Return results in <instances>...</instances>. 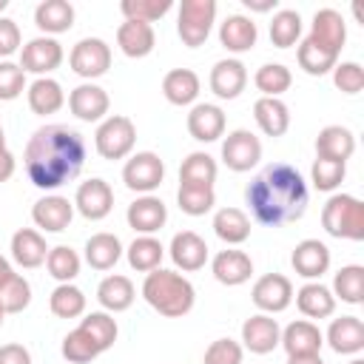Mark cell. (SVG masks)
<instances>
[{
  "mask_svg": "<svg viewBox=\"0 0 364 364\" xmlns=\"http://www.w3.org/2000/svg\"><path fill=\"white\" fill-rule=\"evenodd\" d=\"M63 355H65L71 364H88V361H94V358L100 355V350H97V344L88 338V333H82V330L77 327V330H71V333L63 338Z\"/></svg>",
  "mask_w": 364,
  "mask_h": 364,
  "instance_id": "cell-49",
  "label": "cell"
},
{
  "mask_svg": "<svg viewBox=\"0 0 364 364\" xmlns=\"http://www.w3.org/2000/svg\"><path fill=\"white\" fill-rule=\"evenodd\" d=\"M34 23L46 34H63L74 26V6L68 0H43L34 9Z\"/></svg>",
  "mask_w": 364,
  "mask_h": 364,
  "instance_id": "cell-31",
  "label": "cell"
},
{
  "mask_svg": "<svg viewBox=\"0 0 364 364\" xmlns=\"http://www.w3.org/2000/svg\"><path fill=\"white\" fill-rule=\"evenodd\" d=\"M154 43H156V34H154V26L151 23H142V20H125L119 28H117V46L122 48L125 57H148L154 51Z\"/></svg>",
  "mask_w": 364,
  "mask_h": 364,
  "instance_id": "cell-21",
  "label": "cell"
},
{
  "mask_svg": "<svg viewBox=\"0 0 364 364\" xmlns=\"http://www.w3.org/2000/svg\"><path fill=\"white\" fill-rule=\"evenodd\" d=\"M26 94H28V108H31L34 114H40V117L60 111L63 102H65L63 85H60L57 80H51V77H37V80L28 85Z\"/></svg>",
  "mask_w": 364,
  "mask_h": 364,
  "instance_id": "cell-34",
  "label": "cell"
},
{
  "mask_svg": "<svg viewBox=\"0 0 364 364\" xmlns=\"http://www.w3.org/2000/svg\"><path fill=\"white\" fill-rule=\"evenodd\" d=\"M28 301H31V284L23 276L11 273L0 284V310L3 313H23L28 307Z\"/></svg>",
  "mask_w": 364,
  "mask_h": 364,
  "instance_id": "cell-47",
  "label": "cell"
},
{
  "mask_svg": "<svg viewBox=\"0 0 364 364\" xmlns=\"http://www.w3.org/2000/svg\"><path fill=\"white\" fill-rule=\"evenodd\" d=\"M344 173H347V165L344 162H333V159H321V156H316L313 171H310L313 185L318 191H336L344 182Z\"/></svg>",
  "mask_w": 364,
  "mask_h": 364,
  "instance_id": "cell-50",
  "label": "cell"
},
{
  "mask_svg": "<svg viewBox=\"0 0 364 364\" xmlns=\"http://www.w3.org/2000/svg\"><path fill=\"white\" fill-rule=\"evenodd\" d=\"M253 82H256V88L262 91V97H279V94H284V91L290 88L293 74H290V68L282 65V63H264V65L256 71Z\"/></svg>",
  "mask_w": 364,
  "mask_h": 364,
  "instance_id": "cell-43",
  "label": "cell"
},
{
  "mask_svg": "<svg viewBox=\"0 0 364 364\" xmlns=\"http://www.w3.org/2000/svg\"><path fill=\"white\" fill-rule=\"evenodd\" d=\"M245 199L256 222L267 228H279L304 216L310 193H307L304 176L293 165L270 162L250 179V185L245 188Z\"/></svg>",
  "mask_w": 364,
  "mask_h": 364,
  "instance_id": "cell-2",
  "label": "cell"
},
{
  "mask_svg": "<svg viewBox=\"0 0 364 364\" xmlns=\"http://www.w3.org/2000/svg\"><path fill=\"white\" fill-rule=\"evenodd\" d=\"M26 88V71L17 65V63H0V100L9 102V100H17Z\"/></svg>",
  "mask_w": 364,
  "mask_h": 364,
  "instance_id": "cell-51",
  "label": "cell"
},
{
  "mask_svg": "<svg viewBox=\"0 0 364 364\" xmlns=\"http://www.w3.org/2000/svg\"><path fill=\"white\" fill-rule=\"evenodd\" d=\"M171 0H122L119 11L125 14V20H142V23H154L159 17H165L171 11Z\"/></svg>",
  "mask_w": 364,
  "mask_h": 364,
  "instance_id": "cell-48",
  "label": "cell"
},
{
  "mask_svg": "<svg viewBox=\"0 0 364 364\" xmlns=\"http://www.w3.org/2000/svg\"><path fill=\"white\" fill-rule=\"evenodd\" d=\"M0 364H31V355L23 344H3L0 347Z\"/></svg>",
  "mask_w": 364,
  "mask_h": 364,
  "instance_id": "cell-55",
  "label": "cell"
},
{
  "mask_svg": "<svg viewBox=\"0 0 364 364\" xmlns=\"http://www.w3.org/2000/svg\"><path fill=\"white\" fill-rule=\"evenodd\" d=\"M310 40L318 43L321 48L327 51H341L344 48V40H347V26H344V17L336 11V9H318L313 14V28H310Z\"/></svg>",
  "mask_w": 364,
  "mask_h": 364,
  "instance_id": "cell-18",
  "label": "cell"
},
{
  "mask_svg": "<svg viewBox=\"0 0 364 364\" xmlns=\"http://www.w3.org/2000/svg\"><path fill=\"white\" fill-rule=\"evenodd\" d=\"M3 316H6V313H3V310H0V324H3Z\"/></svg>",
  "mask_w": 364,
  "mask_h": 364,
  "instance_id": "cell-63",
  "label": "cell"
},
{
  "mask_svg": "<svg viewBox=\"0 0 364 364\" xmlns=\"http://www.w3.org/2000/svg\"><path fill=\"white\" fill-rule=\"evenodd\" d=\"M134 142H136V128L122 114L105 117L94 134V145L102 159H125L134 151Z\"/></svg>",
  "mask_w": 364,
  "mask_h": 364,
  "instance_id": "cell-5",
  "label": "cell"
},
{
  "mask_svg": "<svg viewBox=\"0 0 364 364\" xmlns=\"http://www.w3.org/2000/svg\"><path fill=\"white\" fill-rule=\"evenodd\" d=\"M162 176H165V165L162 159L154 154V151H139L134 154L125 168H122V182L136 191V193H151L162 185Z\"/></svg>",
  "mask_w": 364,
  "mask_h": 364,
  "instance_id": "cell-8",
  "label": "cell"
},
{
  "mask_svg": "<svg viewBox=\"0 0 364 364\" xmlns=\"http://www.w3.org/2000/svg\"><path fill=\"white\" fill-rule=\"evenodd\" d=\"M122 256V245L114 233H94L85 242V262L94 270H111Z\"/></svg>",
  "mask_w": 364,
  "mask_h": 364,
  "instance_id": "cell-35",
  "label": "cell"
},
{
  "mask_svg": "<svg viewBox=\"0 0 364 364\" xmlns=\"http://www.w3.org/2000/svg\"><path fill=\"white\" fill-rule=\"evenodd\" d=\"M350 364H364V361H361V358H353V361H350Z\"/></svg>",
  "mask_w": 364,
  "mask_h": 364,
  "instance_id": "cell-62",
  "label": "cell"
},
{
  "mask_svg": "<svg viewBox=\"0 0 364 364\" xmlns=\"http://www.w3.org/2000/svg\"><path fill=\"white\" fill-rule=\"evenodd\" d=\"M296 57H299V65H301L307 74H313V77H321V74L333 71V68H336V63H338V54H336V51L321 48V46H318V43H313L310 37L299 46Z\"/></svg>",
  "mask_w": 364,
  "mask_h": 364,
  "instance_id": "cell-40",
  "label": "cell"
},
{
  "mask_svg": "<svg viewBox=\"0 0 364 364\" xmlns=\"http://www.w3.org/2000/svg\"><path fill=\"white\" fill-rule=\"evenodd\" d=\"M213 233L228 245H242L250 236V219L239 208H222L213 216Z\"/></svg>",
  "mask_w": 364,
  "mask_h": 364,
  "instance_id": "cell-36",
  "label": "cell"
},
{
  "mask_svg": "<svg viewBox=\"0 0 364 364\" xmlns=\"http://www.w3.org/2000/svg\"><path fill=\"white\" fill-rule=\"evenodd\" d=\"M171 259H173V264L176 267H182V270H199V267H205V262H208V245H205V239L199 236V233H193V230H179L173 239H171Z\"/></svg>",
  "mask_w": 364,
  "mask_h": 364,
  "instance_id": "cell-24",
  "label": "cell"
},
{
  "mask_svg": "<svg viewBox=\"0 0 364 364\" xmlns=\"http://www.w3.org/2000/svg\"><path fill=\"white\" fill-rule=\"evenodd\" d=\"M247 85V71L239 60H219L210 68V91L219 100H236Z\"/></svg>",
  "mask_w": 364,
  "mask_h": 364,
  "instance_id": "cell-22",
  "label": "cell"
},
{
  "mask_svg": "<svg viewBox=\"0 0 364 364\" xmlns=\"http://www.w3.org/2000/svg\"><path fill=\"white\" fill-rule=\"evenodd\" d=\"M327 344L333 347V353L338 355H353L364 350V324L358 316H341L333 318L330 330H327Z\"/></svg>",
  "mask_w": 364,
  "mask_h": 364,
  "instance_id": "cell-20",
  "label": "cell"
},
{
  "mask_svg": "<svg viewBox=\"0 0 364 364\" xmlns=\"http://www.w3.org/2000/svg\"><path fill=\"white\" fill-rule=\"evenodd\" d=\"M68 63H71V71L85 80L102 77L111 68V46L100 37H85L71 48Z\"/></svg>",
  "mask_w": 364,
  "mask_h": 364,
  "instance_id": "cell-7",
  "label": "cell"
},
{
  "mask_svg": "<svg viewBox=\"0 0 364 364\" xmlns=\"http://www.w3.org/2000/svg\"><path fill=\"white\" fill-rule=\"evenodd\" d=\"M80 330L88 333V338L97 344L100 353H105V350L114 347V341H117V321H114L108 313H88V316L80 321Z\"/></svg>",
  "mask_w": 364,
  "mask_h": 364,
  "instance_id": "cell-46",
  "label": "cell"
},
{
  "mask_svg": "<svg viewBox=\"0 0 364 364\" xmlns=\"http://www.w3.org/2000/svg\"><path fill=\"white\" fill-rule=\"evenodd\" d=\"M108 105H111V100H108L105 88H100V85H94V82H82V85H77V88L68 94V108H71V114H74L77 119H85V122L102 119V117L108 114Z\"/></svg>",
  "mask_w": 364,
  "mask_h": 364,
  "instance_id": "cell-15",
  "label": "cell"
},
{
  "mask_svg": "<svg viewBox=\"0 0 364 364\" xmlns=\"http://www.w3.org/2000/svg\"><path fill=\"white\" fill-rule=\"evenodd\" d=\"M20 48V26L11 17H0V57H9Z\"/></svg>",
  "mask_w": 364,
  "mask_h": 364,
  "instance_id": "cell-54",
  "label": "cell"
},
{
  "mask_svg": "<svg viewBox=\"0 0 364 364\" xmlns=\"http://www.w3.org/2000/svg\"><path fill=\"white\" fill-rule=\"evenodd\" d=\"M31 219L37 228H43L46 233H60L71 225L74 219V205L65 199V196H43L34 202L31 208Z\"/></svg>",
  "mask_w": 364,
  "mask_h": 364,
  "instance_id": "cell-16",
  "label": "cell"
},
{
  "mask_svg": "<svg viewBox=\"0 0 364 364\" xmlns=\"http://www.w3.org/2000/svg\"><path fill=\"white\" fill-rule=\"evenodd\" d=\"M256 37H259V28L250 17L245 14H230L225 17V23L219 26V43L233 51V54H242V51H250L256 46Z\"/></svg>",
  "mask_w": 364,
  "mask_h": 364,
  "instance_id": "cell-25",
  "label": "cell"
},
{
  "mask_svg": "<svg viewBox=\"0 0 364 364\" xmlns=\"http://www.w3.org/2000/svg\"><path fill=\"white\" fill-rule=\"evenodd\" d=\"M176 202H179L182 213H188V216H205L216 205V193H213V188H205V185H179Z\"/></svg>",
  "mask_w": 364,
  "mask_h": 364,
  "instance_id": "cell-44",
  "label": "cell"
},
{
  "mask_svg": "<svg viewBox=\"0 0 364 364\" xmlns=\"http://www.w3.org/2000/svg\"><path fill=\"white\" fill-rule=\"evenodd\" d=\"M245 6L253 11H270V9H276V0H245Z\"/></svg>",
  "mask_w": 364,
  "mask_h": 364,
  "instance_id": "cell-58",
  "label": "cell"
},
{
  "mask_svg": "<svg viewBox=\"0 0 364 364\" xmlns=\"http://www.w3.org/2000/svg\"><path fill=\"white\" fill-rule=\"evenodd\" d=\"M301 37V17L293 9H282L270 20V43L276 48H290Z\"/></svg>",
  "mask_w": 364,
  "mask_h": 364,
  "instance_id": "cell-42",
  "label": "cell"
},
{
  "mask_svg": "<svg viewBox=\"0 0 364 364\" xmlns=\"http://www.w3.org/2000/svg\"><path fill=\"white\" fill-rule=\"evenodd\" d=\"M6 6H9V0H0V11H3V9H6Z\"/></svg>",
  "mask_w": 364,
  "mask_h": 364,
  "instance_id": "cell-61",
  "label": "cell"
},
{
  "mask_svg": "<svg viewBox=\"0 0 364 364\" xmlns=\"http://www.w3.org/2000/svg\"><path fill=\"white\" fill-rule=\"evenodd\" d=\"M333 82L344 94H358L364 88V68L358 63H336L333 68Z\"/></svg>",
  "mask_w": 364,
  "mask_h": 364,
  "instance_id": "cell-53",
  "label": "cell"
},
{
  "mask_svg": "<svg viewBox=\"0 0 364 364\" xmlns=\"http://www.w3.org/2000/svg\"><path fill=\"white\" fill-rule=\"evenodd\" d=\"M74 208H77L85 219H91V222L105 219V216L111 213V208H114V191H111V185H108L105 179H100V176L82 182V185L77 188Z\"/></svg>",
  "mask_w": 364,
  "mask_h": 364,
  "instance_id": "cell-11",
  "label": "cell"
},
{
  "mask_svg": "<svg viewBox=\"0 0 364 364\" xmlns=\"http://www.w3.org/2000/svg\"><path fill=\"white\" fill-rule=\"evenodd\" d=\"M48 307L57 318H77L85 313V293L80 287H74L71 282L68 284H57L51 299H48Z\"/></svg>",
  "mask_w": 364,
  "mask_h": 364,
  "instance_id": "cell-41",
  "label": "cell"
},
{
  "mask_svg": "<svg viewBox=\"0 0 364 364\" xmlns=\"http://www.w3.org/2000/svg\"><path fill=\"white\" fill-rule=\"evenodd\" d=\"M11 173H14V154L3 145V148H0V182L11 179Z\"/></svg>",
  "mask_w": 364,
  "mask_h": 364,
  "instance_id": "cell-56",
  "label": "cell"
},
{
  "mask_svg": "<svg viewBox=\"0 0 364 364\" xmlns=\"http://www.w3.org/2000/svg\"><path fill=\"white\" fill-rule=\"evenodd\" d=\"M216 182V162L210 154H202V151H193L185 156L182 168H179V185H205V188H213Z\"/></svg>",
  "mask_w": 364,
  "mask_h": 364,
  "instance_id": "cell-37",
  "label": "cell"
},
{
  "mask_svg": "<svg viewBox=\"0 0 364 364\" xmlns=\"http://www.w3.org/2000/svg\"><path fill=\"white\" fill-rule=\"evenodd\" d=\"M279 344L287 350V355H313V353L321 350L324 336H321V330L313 321L299 318V321H293V324H287L282 330Z\"/></svg>",
  "mask_w": 364,
  "mask_h": 364,
  "instance_id": "cell-19",
  "label": "cell"
},
{
  "mask_svg": "<svg viewBox=\"0 0 364 364\" xmlns=\"http://www.w3.org/2000/svg\"><path fill=\"white\" fill-rule=\"evenodd\" d=\"M142 296L145 301L165 318H182L193 310V301H196V290L193 284L182 276V273H173V270H151L142 282Z\"/></svg>",
  "mask_w": 364,
  "mask_h": 364,
  "instance_id": "cell-3",
  "label": "cell"
},
{
  "mask_svg": "<svg viewBox=\"0 0 364 364\" xmlns=\"http://www.w3.org/2000/svg\"><path fill=\"white\" fill-rule=\"evenodd\" d=\"M355 151V136L350 128L344 125H327L318 131L316 136V154L321 159H333V162H347Z\"/></svg>",
  "mask_w": 364,
  "mask_h": 364,
  "instance_id": "cell-26",
  "label": "cell"
},
{
  "mask_svg": "<svg viewBox=\"0 0 364 364\" xmlns=\"http://www.w3.org/2000/svg\"><path fill=\"white\" fill-rule=\"evenodd\" d=\"M63 63V46L54 40V37H34L23 46V54H20V68L23 71H31V74H48L54 68H60Z\"/></svg>",
  "mask_w": 364,
  "mask_h": 364,
  "instance_id": "cell-12",
  "label": "cell"
},
{
  "mask_svg": "<svg viewBox=\"0 0 364 364\" xmlns=\"http://www.w3.org/2000/svg\"><path fill=\"white\" fill-rule=\"evenodd\" d=\"M250 299L262 313H282L293 301V284L282 273H267L253 284Z\"/></svg>",
  "mask_w": 364,
  "mask_h": 364,
  "instance_id": "cell-10",
  "label": "cell"
},
{
  "mask_svg": "<svg viewBox=\"0 0 364 364\" xmlns=\"http://www.w3.org/2000/svg\"><path fill=\"white\" fill-rule=\"evenodd\" d=\"M28 179L43 188L54 191L71 182L85 165V139L80 131L68 125H43L31 134L23 151Z\"/></svg>",
  "mask_w": 364,
  "mask_h": 364,
  "instance_id": "cell-1",
  "label": "cell"
},
{
  "mask_svg": "<svg viewBox=\"0 0 364 364\" xmlns=\"http://www.w3.org/2000/svg\"><path fill=\"white\" fill-rule=\"evenodd\" d=\"M253 117L267 136H282L290 128V108L279 97H259L253 102Z\"/></svg>",
  "mask_w": 364,
  "mask_h": 364,
  "instance_id": "cell-29",
  "label": "cell"
},
{
  "mask_svg": "<svg viewBox=\"0 0 364 364\" xmlns=\"http://www.w3.org/2000/svg\"><path fill=\"white\" fill-rule=\"evenodd\" d=\"M162 94L171 105H191L199 97V77L191 68H173L162 80Z\"/></svg>",
  "mask_w": 364,
  "mask_h": 364,
  "instance_id": "cell-32",
  "label": "cell"
},
{
  "mask_svg": "<svg viewBox=\"0 0 364 364\" xmlns=\"http://www.w3.org/2000/svg\"><path fill=\"white\" fill-rule=\"evenodd\" d=\"M11 273H14V270H11L9 259H6V256H0V284H3V282H6V279H9Z\"/></svg>",
  "mask_w": 364,
  "mask_h": 364,
  "instance_id": "cell-59",
  "label": "cell"
},
{
  "mask_svg": "<svg viewBox=\"0 0 364 364\" xmlns=\"http://www.w3.org/2000/svg\"><path fill=\"white\" fill-rule=\"evenodd\" d=\"M162 256H165V247H162V242L154 239V236H136V239L128 245V264H131L134 270H139V273L156 270L159 262H162Z\"/></svg>",
  "mask_w": 364,
  "mask_h": 364,
  "instance_id": "cell-38",
  "label": "cell"
},
{
  "mask_svg": "<svg viewBox=\"0 0 364 364\" xmlns=\"http://www.w3.org/2000/svg\"><path fill=\"white\" fill-rule=\"evenodd\" d=\"M188 131L199 142H216L225 134V111L210 102H199L188 114Z\"/></svg>",
  "mask_w": 364,
  "mask_h": 364,
  "instance_id": "cell-23",
  "label": "cell"
},
{
  "mask_svg": "<svg viewBox=\"0 0 364 364\" xmlns=\"http://www.w3.org/2000/svg\"><path fill=\"white\" fill-rule=\"evenodd\" d=\"M333 296H338L347 304H361L364 301V267L361 264H347L333 276Z\"/></svg>",
  "mask_w": 364,
  "mask_h": 364,
  "instance_id": "cell-39",
  "label": "cell"
},
{
  "mask_svg": "<svg viewBox=\"0 0 364 364\" xmlns=\"http://www.w3.org/2000/svg\"><path fill=\"white\" fill-rule=\"evenodd\" d=\"M213 20H216V0H182L176 31L185 46L196 48L208 40Z\"/></svg>",
  "mask_w": 364,
  "mask_h": 364,
  "instance_id": "cell-6",
  "label": "cell"
},
{
  "mask_svg": "<svg viewBox=\"0 0 364 364\" xmlns=\"http://www.w3.org/2000/svg\"><path fill=\"white\" fill-rule=\"evenodd\" d=\"M48 256V247H46V239L43 233L31 230V228H20L14 236H11V259L20 264V267H40Z\"/></svg>",
  "mask_w": 364,
  "mask_h": 364,
  "instance_id": "cell-28",
  "label": "cell"
},
{
  "mask_svg": "<svg viewBox=\"0 0 364 364\" xmlns=\"http://www.w3.org/2000/svg\"><path fill=\"white\" fill-rule=\"evenodd\" d=\"M134 299H136L134 282H131L128 276H119V273L105 276V279L100 282V287H97V301H100L105 310H111V313L128 310V307L134 304Z\"/></svg>",
  "mask_w": 364,
  "mask_h": 364,
  "instance_id": "cell-30",
  "label": "cell"
},
{
  "mask_svg": "<svg viewBox=\"0 0 364 364\" xmlns=\"http://www.w3.org/2000/svg\"><path fill=\"white\" fill-rule=\"evenodd\" d=\"M213 276L216 282L228 284V287H236V284H245L253 273V262L245 250H222L213 256Z\"/></svg>",
  "mask_w": 364,
  "mask_h": 364,
  "instance_id": "cell-27",
  "label": "cell"
},
{
  "mask_svg": "<svg viewBox=\"0 0 364 364\" xmlns=\"http://www.w3.org/2000/svg\"><path fill=\"white\" fill-rule=\"evenodd\" d=\"M46 267H48V273H51L60 284H68V282L80 273V256H77V250H71L68 245H57V247H48Z\"/></svg>",
  "mask_w": 364,
  "mask_h": 364,
  "instance_id": "cell-45",
  "label": "cell"
},
{
  "mask_svg": "<svg viewBox=\"0 0 364 364\" xmlns=\"http://www.w3.org/2000/svg\"><path fill=\"white\" fill-rule=\"evenodd\" d=\"M202 364H242V344L233 338H216L205 350Z\"/></svg>",
  "mask_w": 364,
  "mask_h": 364,
  "instance_id": "cell-52",
  "label": "cell"
},
{
  "mask_svg": "<svg viewBox=\"0 0 364 364\" xmlns=\"http://www.w3.org/2000/svg\"><path fill=\"white\" fill-rule=\"evenodd\" d=\"M125 219H128V225H131L136 233L151 236V233H156V230L168 222V208H165V202H162L159 196L145 193V196H139V199H134V202L128 205Z\"/></svg>",
  "mask_w": 364,
  "mask_h": 364,
  "instance_id": "cell-13",
  "label": "cell"
},
{
  "mask_svg": "<svg viewBox=\"0 0 364 364\" xmlns=\"http://www.w3.org/2000/svg\"><path fill=\"white\" fill-rule=\"evenodd\" d=\"M279 338H282V330H279V321L270 318L267 313H256L250 316L245 324H242V341L250 353L256 355H264V353H273L279 347Z\"/></svg>",
  "mask_w": 364,
  "mask_h": 364,
  "instance_id": "cell-14",
  "label": "cell"
},
{
  "mask_svg": "<svg viewBox=\"0 0 364 364\" xmlns=\"http://www.w3.org/2000/svg\"><path fill=\"white\" fill-rule=\"evenodd\" d=\"M259 159H262V142H259V136L253 131L236 128L222 142V162L230 171H239V173L242 171H250Z\"/></svg>",
  "mask_w": 364,
  "mask_h": 364,
  "instance_id": "cell-9",
  "label": "cell"
},
{
  "mask_svg": "<svg viewBox=\"0 0 364 364\" xmlns=\"http://www.w3.org/2000/svg\"><path fill=\"white\" fill-rule=\"evenodd\" d=\"M6 145V136H3V128H0V148Z\"/></svg>",
  "mask_w": 364,
  "mask_h": 364,
  "instance_id": "cell-60",
  "label": "cell"
},
{
  "mask_svg": "<svg viewBox=\"0 0 364 364\" xmlns=\"http://www.w3.org/2000/svg\"><path fill=\"white\" fill-rule=\"evenodd\" d=\"M293 270L304 279H321L330 267V250L324 242L318 239H301L296 247H293Z\"/></svg>",
  "mask_w": 364,
  "mask_h": 364,
  "instance_id": "cell-17",
  "label": "cell"
},
{
  "mask_svg": "<svg viewBox=\"0 0 364 364\" xmlns=\"http://www.w3.org/2000/svg\"><path fill=\"white\" fill-rule=\"evenodd\" d=\"M287 364H324V361L318 353H313V355H287Z\"/></svg>",
  "mask_w": 364,
  "mask_h": 364,
  "instance_id": "cell-57",
  "label": "cell"
},
{
  "mask_svg": "<svg viewBox=\"0 0 364 364\" xmlns=\"http://www.w3.org/2000/svg\"><path fill=\"white\" fill-rule=\"evenodd\" d=\"M321 225L336 239L361 242L364 239V205H361V199H355L350 193L330 196L324 210H321Z\"/></svg>",
  "mask_w": 364,
  "mask_h": 364,
  "instance_id": "cell-4",
  "label": "cell"
},
{
  "mask_svg": "<svg viewBox=\"0 0 364 364\" xmlns=\"http://www.w3.org/2000/svg\"><path fill=\"white\" fill-rule=\"evenodd\" d=\"M296 304L307 318H327L336 310V296L330 287H324L318 282H307L304 287H299Z\"/></svg>",
  "mask_w": 364,
  "mask_h": 364,
  "instance_id": "cell-33",
  "label": "cell"
}]
</instances>
